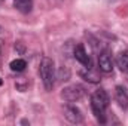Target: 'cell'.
Wrapping results in <instances>:
<instances>
[{"label": "cell", "instance_id": "6da1fadb", "mask_svg": "<svg viewBox=\"0 0 128 126\" xmlns=\"http://www.w3.org/2000/svg\"><path fill=\"white\" fill-rule=\"evenodd\" d=\"M109 95L104 89H98L94 94L91 95V108L94 111V116L97 117V120L100 123L106 122V108L109 107Z\"/></svg>", "mask_w": 128, "mask_h": 126}, {"label": "cell", "instance_id": "7a4b0ae2", "mask_svg": "<svg viewBox=\"0 0 128 126\" xmlns=\"http://www.w3.org/2000/svg\"><path fill=\"white\" fill-rule=\"evenodd\" d=\"M39 73H40V79L43 82L45 89L51 91L54 88V82H55V65H54V61L51 58H43L40 61Z\"/></svg>", "mask_w": 128, "mask_h": 126}, {"label": "cell", "instance_id": "3957f363", "mask_svg": "<svg viewBox=\"0 0 128 126\" xmlns=\"http://www.w3.org/2000/svg\"><path fill=\"white\" fill-rule=\"evenodd\" d=\"M82 96H84V88L80 85H70V86L64 88L63 92H61V98L64 101H68V102L79 101Z\"/></svg>", "mask_w": 128, "mask_h": 126}, {"label": "cell", "instance_id": "277c9868", "mask_svg": "<svg viewBox=\"0 0 128 126\" xmlns=\"http://www.w3.org/2000/svg\"><path fill=\"white\" fill-rule=\"evenodd\" d=\"M64 117L70 123H76V125L84 122V114L80 113V110L76 105H66L64 107Z\"/></svg>", "mask_w": 128, "mask_h": 126}, {"label": "cell", "instance_id": "5b68a950", "mask_svg": "<svg viewBox=\"0 0 128 126\" xmlns=\"http://www.w3.org/2000/svg\"><path fill=\"white\" fill-rule=\"evenodd\" d=\"M73 55H74L76 61H79V63L82 64V65H85V68H88V70H90V68L92 67L91 57L86 54V51H85L84 45H78V46L74 48V52H73Z\"/></svg>", "mask_w": 128, "mask_h": 126}, {"label": "cell", "instance_id": "8992f818", "mask_svg": "<svg viewBox=\"0 0 128 126\" xmlns=\"http://www.w3.org/2000/svg\"><path fill=\"white\" fill-rule=\"evenodd\" d=\"M98 67L103 73H110L113 70V61H112V55L104 51L98 55Z\"/></svg>", "mask_w": 128, "mask_h": 126}, {"label": "cell", "instance_id": "52a82bcc", "mask_svg": "<svg viewBox=\"0 0 128 126\" xmlns=\"http://www.w3.org/2000/svg\"><path fill=\"white\" fill-rule=\"evenodd\" d=\"M115 98L121 108H124V110L128 108V91L125 89V86H116Z\"/></svg>", "mask_w": 128, "mask_h": 126}, {"label": "cell", "instance_id": "ba28073f", "mask_svg": "<svg viewBox=\"0 0 128 126\" xmlns=\"http://www.w3.org/2000/svg\"><path fill=\"white\" fill-rule=\"evenodd\" d=\"M14 6L21 13H28V12H32L33 3L32 0H14Z\"/></svg>", "mask_w": 128, "mask_h": 126}, {"label": "cell", "instance_id": "9c48e42d", "mask_svg": "<svg viewBox=\"0 0 128 126\" xmlns=\"http://www.w3.org/2000/svg\"><path fill=\"white\" fill-rule=\"evenodd\" d=\"M116 63H118V67L128 74V51H122L118 58H116Z\"/></svg>", "mask_w": 128, "mask_h": 126}, {"label": "cell", "instance_id": "30bf717a", "mask_svg": "<svg viewBox=\"0 0 128 126\" xmlns=\"http://www.w3.org/2000/svg\"><path fill=\"white\" fill-rule=\"evenodd\" d=\"M26 67H27V63H26L24 60H21V58L14 60V61L10 63V70H12V71H16V73L24 71V70H26Z\"/></svg>", "mask_w": 128, "mask_h": 126}, {"label": "cell", "instance_id": "8fae6325", "mask_svg": "<svg viewBox=\"0 0 128 126\" xmlns=\"http://www.w3.org/2000/svg\"><path fill=\"white\" fill-rule=\"evenodd\" d=\"M2 83H3V80H2V79H0V86H2Z\"/></svg>", "mask_w": 128, "mask_h": 126}]
</instances>
